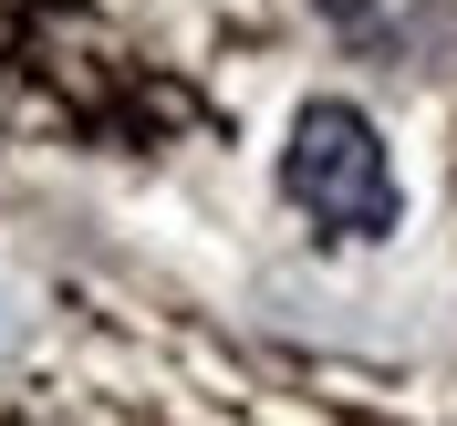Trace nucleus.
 Wrapping results in <instances>:
<instances>
[{
	"mask_svg": "<svg viewBox=\"0 0 457 426\" xmlns=\"http://www.w3.org/2000/svg\"><path fill=\"white\" fill-rule=\"evenodd\" d=\"M312 11L353 42V53L405 63V73H416L436 42H457V0H312Z\"/></svg>",
	"mask_w": 457,
	"mask_h": 426,
	"instance_id": "nucleus-2",
	"label": "nucleus"
},
{
	"mask_svg": "<svg viewBox=\"0 0 457 426\" xmlns=\"http://www.w3.org/2000/svg\"><path fill=\"white\" fill-rule=\"evenodd\" d=\"M281 188L291 208L312 229H333V239H385L395 229V156H385V136L364 125V104H302L291 114V146H281Z\"/></svg>",
	"mask_w": 457,
	"mask_h": 426,
	"instance_id": "nucleus-1",
	"label": "nucleus"
}]
</instances>
